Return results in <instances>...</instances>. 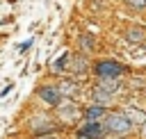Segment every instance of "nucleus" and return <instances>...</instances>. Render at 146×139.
Returning a JSON list of instances; mask_svg holds the SVG:
<instances>
[{
    "label": "nucleus",
    "mask_w": 146,
    "mask_h": 139,
    "mask_svg": "<svg viewBox=\"0 0 146 139\" xmlns=\"http://www.w3.org/2000/svg\"><path fill=\"white\" fill-rule=\"evenodd\" d=\"M105 130H110L112 134H125V132H130V128H132V123L123 116V114H107L105 116V125H103Z\"/></svg>",
    "instance_id": "nucleus-1"
},
{
    "label": "nucleus",
    "mask_w": 146,
    "mask_h": 139,
    "mask_svg": "<svg viewBox=\"0 0 146 139\" xmlns=\"http://www.w3.org/2000/svg\"><path fill=\"white\" fill-rule=\"evenodd\" d=\"M96 73H98V77H119L123 73V66L112 59H103L96 64Z\"/></svg>",
    "instance_id": "nucleus-2"
},
{
    "label": "nucleus",
    "mask_w": 146,
    "mask_h": 139,
    "mask_svg": "<svg viewBox=\"0 0 146 139\" xmlns=\"http://www.w3.org/2000/svg\"><path fill=\"white\" fill-rule=\"evenodd\" d=\"M36 96H39L41 103H46V105H50V107H57V105L62 103V93H59L57 87H41V89L36 91Z\"/></svg>",
    "instance_id": "nucleus-3"
},
{
    "label": "nucleus",
    "mask_w": 146,
    "mask_h": 139,
    "mask_svg": "<svg viewBox=\"0 0 146 139\" xmlns=\"http://www.w3.org/2000/svg\"><path fill=\"white\" fill-rule=\"evenodd\" d=\"M103 132H105V128H103L98 121H87V123L80 128L78 137H84V139H100Z\"/></svg>",
    "instance_id": "nucleus-4"
},
{
    "label": "nucleus",
    "mask_w": 146,
    "mask_h": 139,
    "mask_svg": "<svg viewBox=\"0 0 146 139\" xmlns=\"http://www.w3.org/2000/svg\"><path fill=\"white\" fill-rule=\"evenodd\" d=\"M130 123H146V112L144 109H137V107H125L121 112Z\"/></svg>",
    "instance_id": "nucleus-5"
},
{
    "label": "nucleus",
    "mask_w": 146,
    "mask_h": 139,
    "mask_svg": "<svg viewBox=\"0 0 146 139\" xmlns=\"http://www.w3.org/2000/svg\"><path fill=\"white\" fill-rule=\"evenodd\" d=\"M125 39H128L130 43H141V41L146 39V32H144L141 27H130V30L125 32Z\"/></svg>",
    "instance_id": "nucleus-6"
},
{
    "label": "nucleus",
    "mask_w": 146,
    "mask_h": 139,
    "mask_svg": "<svg viewBox=\"0 0 146 139\" xmlns=\"http://www.w3.org/2000/svg\"><path fill=\"white\" fill-rule=\"evenodd\" d=\"M57 107H59V116H62V118H66V121H73V118L78 116V109H75L71 103H64V105L59 103Z\"/></svg>",
    "instance_id": "nucleus-7"
},
{
    "label": "nucleus",
    "mask_w": 146,
    "mask_h": 139,
    "mask_svg": "<svg viewBox=\"0 0 146 139\" xmlns=\"http://www.w3.org/2000/svg\"><path fill=\"white\" fill-rule=\"evenodd\" d=\"M68 62H71V71H73V73H84V71H87V59H84L82 55L68 57Z\"/></svg>",
    "instance_id": "nucleus-8"
},
{
    "label": "nucleus",
    "mask_w": 146,
    "mask_h": 139,
    "mask_svg": "<svg viewBox=\"0 0 146 139\" xmlns=\"http://www.w3.org/2000/svg\"><path fill=\"white\" fill-rule=\"evenodd\" d=\"M91 98H94V105H100V107H105V105H110V100H112V93H107V91H103V89H96Z\"/></svg>",
    "instance_id": "nucleus-9"
},
{
    "label": "nucleus",
    "mask_w": 146,
    "mask_h": 139,
    "mask_svg": "<svg viewBox=\"0 0 146 139\" xmlns=\"http://www.w3.org/2000/svg\"><path fill=\"white\" fill-rule=\"evenodd\" d=\"M98 89H103V91H107V93H114V91L119 89V82H116V77H100Z\"/></svg>",
    "instance_id": "nucleus-10"
},
{
    "label": "nucleus",
    "mask_w": 146,
    "mask_h": 139,
    "mask_svg": "<svg viewBox=\"0 0 146 139\" xmlns=\"http://www.w3.org/2000/svg\"><path fill=\"white\" fill-rule=\"evenodd\" d=\"M100 116H105V107H100V105H91V107L84 112V118H87V121H98Z\"/></svg>",
    "instance_id": "nucleus-11"
},
{
    "label": "nucleus",
    "mask_w": 146,
    "mask_h": 139,
    "mask_svg": "<svg viewBox=\"0 0 146 139\" xmlns=\"http://www.w3.org/2000/svg\"><path fill=\"white\" fill-rule=\"evenodd\" d=\"M50 128H52V123H50V121H46V116H34V118H32V130H34V132L50 130Z\"/></svg>",
    "instance_id": "nucleus-12"
},
{
    "label": "nucleus",
    "mask_w": 146,
    "mask_h": 139,
    "mask_svg": "<svg viewBox=\"0 0 146 139\" xmlns=\"http://www.w3.org/2000/svg\"><path fill=\"white\" fill-rule=\"evenodd\" d=\"M68 57H71V55H66V52H64L62 57H57V62L52 64V71H55V73H62V71L68 66Z\"/></svg>",
    "instance_id": "nucleus-13"
},
{
    "label": "nucleus",
    "mask_w": 146,
    "mask_h": 139,
    "mask_svg": "<svg viewBox=\"0 0 146 139\" xmlns=\"http://www.w3.org/2000/svg\"><path fill=\"white\" fill-rule=\"evenodd\" d=\"M57 89H59V93H62V96H73V93L78 91V87H75L73 82H62Z\"/></svg>",
    "instance_id": "nucleus-14"
},
{
    "label": "nucleus",
    "mask_w": 146,
    "mask_h": 139,
    "mask_svg": "<svg viewBox=\"0 0 146 139\" xmlns=\"http://www.w3.org/2000/svg\"><path fill=\"white\" fill-rule=\"evenodd\" d=\"M80 46H82L84 52H89V50L94 48V36H91V34H82V36H80Z\"/></svg>",
    "instance_id": "nucleus-15"
},
{
    "label": "nucleus",
    "mask_w": 146,
    "mask_h": 139,
    "mask_svg": "<svg viewBox=\"0 0 146 139\" xmlns=\"http://www.w3.org/2000/svg\"><path fill=\"white\" fill-rule=\"evenodd\" d=\"M128 5L135 7V9H144L146 7V0H128Z\"/></svg>",
    "instance_id": "nucleus-16"
},
{
    "label": "nucleus",
    "mask_w": 146,
    "mask_h": 139,
    "mask_svg": "<svg viewBox=\"0 0 146 139\" xmlns=\"http://www.w3.org/2000/svg\"><path fill=\"white\" fill-rule=\"evenodd\" d=\"M36 139H55V137H52V134H46V132H43V134H39Z\"/></svg>",
    "instance_id": "nucleus-17"
},
{
    "label": "nucleus",
    "mask_w": 146,
    "mask_h": 139,
    "mask_svg": "<svg viewBox=\"0 0 146 139\" xmlns=\"http://www.w3.org/2000/svg\"><path fill=\"white\" fill-rule=\"evenodd\" d=\"M144 137H146V128H144Z\"/></svg>",
    "instance_id": "nucleus-18"
},
{
    "label": "nucleus",
    "mask_w": 146,
    "mask_h": 139,
    "mask_svg": "<svg viewBox=\"0 0 146 139\" xmlns=\"http://www.w3.org/2000/svg\"><path fill=\"white\" fill-rule=\"evenodd\" d=\"M78 139H84V137H78Z\"/></svg>",
    "instance_id": "nucleus-19"
}]
</instances>
